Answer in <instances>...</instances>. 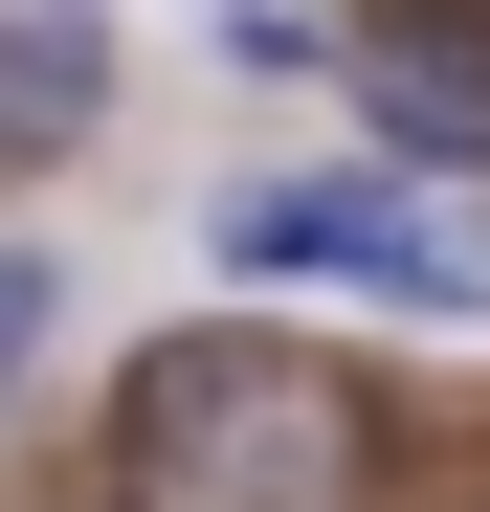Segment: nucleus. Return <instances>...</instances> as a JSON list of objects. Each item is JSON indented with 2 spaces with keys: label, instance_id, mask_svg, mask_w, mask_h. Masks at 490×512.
<instances>
[{
  "label": "nucleus",
  "instance_id": "obj_1",
  "mask_svg": "<svg viewBox=\"0 0 490 512\" xmlns=\"http://www.w3.org/2000/svg\"><path fill=\"white\" fill-rule=\"evenodd\" d=\"M90 512H379V379L312 334H156L112 379V490Z\"/></svg>",
  "mask_w": 490,
  "mask_h": 512
},
{
  "label": "nucleus",
  "instance_id": "obj_2",
  "mask_svg": "<svg viewBox=\"0 0 490 512\" xmlns=\"http://www.w3.org/2000/svg\"><path fill=\"white\" fill-rule=\"evenodd\" d=\"M201 268L223 290H379L424 334H490V223H446V179H401V156H268V179H223Z\"/></svg>",
  "mask_w": 490,
  "mask_h": 512
},
{
  "label": "nucleus",
  "instance_id": "obj_3",
  "mask_svg": "<svg viewBox=\"0 0 490 512\" xmlns=\"http://www.w3.org/2000/svg\"><path fill=\"white\" fill-rule=\"evenodd\" d=\"M335 90H357V156L490 179V0H357V23H335Z\"/></svg>",
  "mask_w": 490,
  "mask_h": 512
},
{
  "label": "nucleus",
  "instance_id": "obj_4",
  "mask_svg": "<svg viewBox=\"0 0 490 512\" xmlns=\"http://www.w3.org/2000/svg\"><path fill=\"white\" fill-rule=\"evenodd\" d=\"M112 134V23L90 0H0V179H67Z\"/></svg>",
  "mask_w": 490,
  "mask_h": 512
},
{
  "label": "nucleus",
  "instance_id": "obj_5",
  "mask_svg": "<svg viewBox=\"0 0 490 512\" xmlns=\"http://www.w3.org/2000/svg\"><path fill=\"white\" fill-rule=\"evenodd\" d=\"M223 67H245V90H290V67H335V23H312V0H223Z\"/></svg>",
  "mask_w": 490,
  "mask_h": 512
},
{
  "label": "nucleus",
  "instance_id": "obj_6",
  "mask_svg": "<svg viewBox=\"0 0 490 512\" xmlns=\"http://www.w3.org/2000/svg\"><path fill=\"white\" fill-rule=\"evenodd\" d=\"M45 334H67V268H45V245H0V401L45 379Z\"/></svg>",
  "mask_w": 490,
  "mask_h": 512
}]
</instances>
